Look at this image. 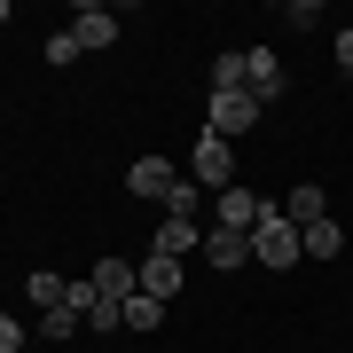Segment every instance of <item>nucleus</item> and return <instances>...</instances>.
I'll list each match as a JSON object with an SVG mask.
<instances>
[{
    "instance_id": "6e6552de",
    "label": "nucleus",
    "mask_w": 353,
    "mask_h": 353,
    "mask_svg": "<svg viewBox=\"0 0 353 353\" xmlns=\"http://www.w3.org/2000/svg\"><path fill=\"white\" fill-rule=\"evenodd\" d=\"M204 259H212L220 275H236V267H252V236H228V228H212V236H204Z\"/></svg>"
},
{
    "instance_id": "f3484780",
    "label": "nucleus",
    "mask_w": 353,
    "mask_h": 353,
    "mask_svg": "<svg viewBox=\"0 0 353 353\" xmlns=\"http://www.w3.org/2000/svg\"><path fill=\"white\" fill-rule=\"evenodd\" d=\"M79 330H87V322H79L71 306H48V314H39V338H55V345H63V338H79Z\"/></svg>"
},
{
    "instance_id": "9b49d317",
    "label": "nucleus",
    "mask_w": 353,
    "mask_h": 353,
    "mask_svg": "<svg viewBox=\"0 0 353 353\" xmlns=\"http://www.w3.org/2000/svg\"><path fill=\"white\" fill-rule=\"evenodd\" d=\"M94 290H102V299H110V306H126L134 290H141V275H134L126 259H102V267H94Z\"/></svg>"
},
{
    "instance_id": "f8f14e48",
    "label": "nucleus",
    "mask_w": 353,
    "mask_h": 353,
    "mask_svg": "<svg viewBox=\"0 0 353 353\" xmlns=\"http://www.w3.org/2000/svg\"><path fill=\"white\" fill-rule=\"evenodd\" d=\"M283 212H290V228H314V220H330V196L314 189V181H299V189H290V204H283Z\"/></svg>"
},
{
    "instance_id": "39448f33",
    "label": "nucleus",
    "mask_w": 353,
    "mask_h": 353,
    "mask_svg": "<svg viewBox=\"0 0 353 353\" xmlns=\"http://www.w3.org/2000/svg\"><path fill=\"white\" fill-rule=\"evenodd\" d=\"M126 189H134V196H165V204H173L181 173H173V157H134V165H126Z\"/></svg>"
},
{
    "instance_id": "7ed1b4c3",
    "label": "nucleus",
    "mask_w": 353,
    "mask_h": 353,
    "mask_svg": "<svg viewBox=\"0 0 353 353\" xmlns=\"http://www.w3.org/2000/svg\"><path fill=\"white\" fill-rule=\"evenodd\" d=\"M243 94H252V102H275L283 94V55L275 48H243Z\"/></svg>"
},
{
    "instance_id": "0eeeda50",
    "label": "nucleus",
    "mask_w": 353,
    "mask_h": 353,
    "mask_svg": "<svg viewBox=\"0 0 353 353\" xmlns=\"http://www.w3.org/2000/svg\"><path fill=\"white\" fill-rule=\"evenodd\" d=\"M134 275H141V290H150V299H157V306H165V299H173V290H181V283H189V275H181V259H173V252H150V259H141V267H134Z\"/></svg>"
},
{
    "instance_id": "f257e3e1",
    "label": "nucleus",
    "mask_w": 353,
    "mask_h": 353,
    "mask_svg": "<svg viewBox=\"0 0 353 353\" xmlns=\"http://www.w3.org/2000/svg\"><path fill=\"white\" fill-rule=\"evenodd\" d=\"M299 259H306V243H299V228H290V212L267 204V220L252 228V267H299Z\"/></svg>"
},
{
    "instance_id": "20e7f679",
    "label": "nucleus",
    "mask_w": 353,
    "mask_h": 353,
    "mask_svg": "<svg viewBox=\"0 0 353 353\" xmlns=\"http://www.w3.org/2000/svg\"><path fill=\"white\" fill-rule=\"evenodd\" d=\"M259 220H267V204H259L252 189H220V204H212V228H228V236H252Z\"/></svg>"
},
{
    "instance_id": "423d86ee",
    "label": "nucleus",
    "mask_w": 353,
    "mask_h": 353,
    "mask_svg": "<svg viewBox=\"0 0 353 353\" xmlns=\"http://www.w3.org/2000/svg\"><path fill=\"white\" fill-rule=\"evenodd\" d=\"M259 126V102L252 94H212V134L220 141H236V134H252Z\"/></svg>"
},
{
    "instance_id": "f03ea898",
    "label": "nucleus",
    "mask_w": 353,
    "mask_h": 353,
    "mask_svg": "<svg viewBox=\"0 0 353 353\" xmlns=\"http://www.w3.org/2000/svg\"><path fill=\"white\" fill-rule=\"evenodd\" d=\"M228 173H236V150H228V141H220L212 126H204L196 157H189V181H196V189H236V181H228Z\"/></svg>"
},
{
    "instance_id": "1a4fd4ad",
    "label": "nucleus",
    "mask_w": 353,
    "mask_h": 353,
    "mask_svg": "<svg viewBox=\"0 0 353 353\" xmlns=\"http://www.w3.org/2000/svg\"><path fill=\"white\" fill-rule=\"evenodd\" d=\"M157 252H173V259H189V252H204V236H196V220H181V212H165V220H157Z\"/></svg>"
},
{
    "instance_id": "412c9836",
    "label": "nucleus",
    "mask_w": 353,
    "mask_h": 353,
    "mask_svg": "<svg viewBox=\"0 0 353 353\" xmlns=\"http://www.w3.org/2000/svg\"><path fill=\"white\" fill-rule=\"evenodd\" d=\"M0 24H8V0H0Z\"/></svg>"
},
{
    "instance_id": "6ab92c4d",
    "label": "nucleus",
    "mask_w": 353,
    "mask_h": 353,
    "mask_svg": "<svg viewBox=\"0 0 353 353\" xmlns=\"http://www.w3.org/2000/svg\"><path fill=\"white\" fill-rule=\"evenodd\" d=\"M0 353H24V322L16 314H0Z\"/></svg>"
},
{
    "instance_id": "dca6fc26",
    "label": "nucleus",
    "mask_w": 353,
    "mask_h": 353,
    "mask_svg": "<svg viewBox=\"0 0 353 353\" xmlns=\"http://www.w3.org/2000/svg\"><path fill=\"white\" fill-rule=\"evenodd\" d=\"M212 94H243V48H228L212 63Z\"/></svg>"
},
{
    "instance_id": "9d476101",
    "label": "nucleus",
    "mask_w": 353,
    "mask_h": 353,
    "mask_svg": "<svg viewBox=\"0 0 353 353\" xmlns=\"http://www.w3.org/2000/svg\"><path fill=\"white\" fill-rule=\"evenodd\" d=\"M71 39H79V48H110V39H118V16L110 8H79L71 16Z\"/></svg>"
},
{
    "instance_id": "ddd939ff",
    "label": "nucleus",
    "mask_w": 353,
    "mask_h": 353,
    "mask_svg": "<svg viewBox=\"0 0 353 353\" xmlns=\"http://www.w3.org/2000/svg\"><path fill=\"white\" fill-rule=\"evenodd\" d=\"M299 243H306V259H338V252H345L338 220H314V228H299Z\"/></svg>"
},
{
    "instance_id": "aec40b11",
    "label": "nucleus",
    "mask_w": 353,
    "mask_h": 353,
    "mask_svg": "<svg viewBox=\"0 0 353 353\" xmlns=\"http://www.w3.org/2000/svg\"><path fill=\"white\" fill-rule=\"evenodd\" d=\"M338 71H345V79H353V24H345V32H338Z\"/></svg>"
},
{
    "instance_id": "a211bd4d",
    "label": "nucleus",
    "mask_w": 353,
    "mask_h": 353,
    "mask_svg": "<svg viewBox=\"0 0 353 353\" xmlns=\"http://www.w3.org/2000/svg\"><path fill=\"white\" fill-rule=\"evenodd\" d=\"M79 55H87V48H79L71 32H55V39H48V63H55V71H63V63H79Z\"/></svg>"
},
{
    "instance_id": "4468645a",
    "label": "nucleus",
    "mask_w": 353,
    "mask_h": 353,
    "mask_svg": "<svg viewBox=\"0 0 353 353\" xmlns=\"http://www.w3.org/2000/svg\"><path fill=\"white\" fill-rule=\"evenodd\" d=\"M63 290H71V283H63V275H48V267H39V275H24V299L39 306V314H48V306H63Z\"/></svg>"
},
{
    "instance_id": "2eb2a0df",
    "label": "nucleus",
    "mask_w": 353,
    "mask_h": 353,
    "mask_svg": "<svg viewBox=\"0 0 353 353\" xmlns=\"http://www.w3.org/2000/svg\"><path fill=\"white\" fill-rule=\"evenodd\" d=\"M157 314H165V306L150 299V290H134V299L118 306V322H126V330H157Z\"/></svg>"
}]
</instances>
